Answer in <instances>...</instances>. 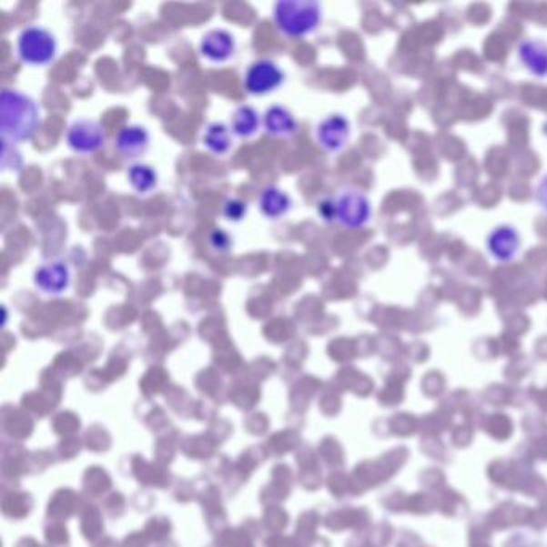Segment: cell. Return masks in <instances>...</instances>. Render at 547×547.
Listing matches in <instances>:
<instances>
[{
    "label": "cell",
    "instance_id": "2e32d148",
    "mask_svg": "<svg viewBox=\"0 0 547 547\" xmlns=\"http://www.w3.org/2000/svg\"><path fill=\"white\" fill-rule=\"evenodd\" d=\"M262 126V117L254 106L241 105L238 106L230 117V128L233 136L239 138H249L256 136L257 130Z\"/></svg>",
    "mask_w": 547,
    "mask_h": 547
},
{
    "label": "cell",
    "instance_id": "9a60e30c",
    "mask_svg": "<svg viewBox=\"0 0 547 547\" xmlns=\"http://www.w3.org/2000/svg\"><path fill=\"white\" fill-rule=\"evenodd\" d=\"M204 148L216 156H227L233 149L235 138L231 128L225 122H209L203 130L201 137Z\"/></svg>",
    "mask_w": 547,
    "mask_h": 547
},
{
    "label": "cell",
    "instance_id": "5b68a950",
    "mask_svg": "<svg viewBox=\"0 0 547 547\" xmlns=\"http://www.w3.org/2000/svg\"><path fill=\"white\" fill-rule=\"evenodd\" d=\"M286 81V73L277 63L268 58L252 61L243 76V87L246 94L252 96H265L277 92Z\"/></svg>",
    "mask_w": 547,
    "mask_h": 547
},
{
    "label": "cell",
    "instance_id": "ba28073f",
    "mask_svg": "<svg viewBox=\"0 0 547 547\" xmlns=\"http://www.w3.org/2000/svg\"><path fill=\"white\" fill-rule=\"evenodd\" d=\"M33 281L39 291L47 296H60L68 291L71 271L65 260L54 258L39 265L33 275Z\"/></svg>",
    "mask_w": 547,
    "mask_h": 547
},
{
    "label": "cell",
    "instance_id": "7a4b0ae2",
    "mask_svg": "<svg viewBox=\"0 0 547 547\" xmlns=\"http://www.w3.org/2000/svg\"><path fill=\"white\" fill-rule=\"evenodd\" d=\"M273 21L281 35L300 39L317 31L323 7L317 0H279L273 5Z\"/></svg>",
    "mask_w": 547,
    "mask_h": 547
},
{
    "label": "cell",
    "instance_id": "9c48e42d",
    "mask_svg": "<svg viewBox=\"0 0 547 547\" xmlns=\"http://www.w3.org/2000/svg\"><path fill=\"white\" fill-rule=\"evenodd\" d=\"M522 249V237L512 225H498L487 237V250L496 262L509 264L519 256Z\"/></svg>",
    "mask_w": 547,
    "mask_h": 547
},
{
    "label": "cell",
    "instance_id": "8fae6325",
    "mask_svg": "<svg viewBox=\"0 0 547 547\" xmlns=\"http://www.w3.org/2000/svg\"><path fill=\"white\" fill-rule=\"evenodd\" d=\"M148 128L138 126V124H128L124 127L119 128V132L116 134L115 148L124 159H138L143 155H147L149 149Z\"/></svg>",
    "mask_w": 547,
    "mask_h": 547
},
{
    "label": "cell",
    "instance_id": "44dd1931",
    "mask_svg": "<svg viewBox=\"0 0 547 547\" xmlns=\"http://www.w3.org/2000/svg\"><path fill=\"white\" fill-rule=\"evenodd\" d=\"M534 199H536V203H538L541 209L547 212V174L541 177L540 183L534 189Z\"/></svg>",
    "mask_w": 547,
    "mask_h": 547
},
{
    "label": "cell",
    "instance_id": "4fadbf2b",
    "mask_svg": "<svg viewBox=\"0 0 547 547\" xmlns=\"http://www.w3.org/2000/svg\"><path fill=\"white\" fill-rule=\"evenodd\" d=\"M262 127L273 137H292L298 132L299 122L283 105H271L262 116Z\"/></svg>",
    "mask_w": 547,
    "mask_h": 547
},
{
    "label": "cell",
    "instance_id": "8992f818",
    "mask_svg": "<svg viewBox=\"0 0 547 547\" xmlns=\"http://www.w3.org/2000/svg\"><path fill=\"white\" fill-rule=\"evenodd\" d=\"M106 142V132L95 119H75L66 128V145L77 155H92L102 149Z\"/></svg>",
    "mask_w": 547,
    "mask_h": 547
},
{
    "label": "cell",
    "instance_id": "277c9868",
    "mask_svg": "<svg viewBox=\"0 0 547 547\" xmlns=\"http://www.w3.org/2000/svg\"><path fill=\"white\" fill-rule=\"evenodd\" d=\"M336 204V222L345 228L357 230L370 223L372 206L370 198L359 188H344L334 198Z\"/></svg>",
    "mask_w": 547,
    "mask_h": 547
},
{
    "label": "cell",
    "instance_id": "3957f363",
    "mask_svg": "<svg viewBox=\"0 0 547 547\" xmlns=\"http://www.w3.org/2000/svg\"><path fill=\"white\" fill-rule=\"evenodd\" d=\"M16 55L27 66H48L58 55V41L47 27L29 25L16 35Z\"/></svg>",
    "mask_w": 547,
    "mask_h": 547
},
{
    "label": "cell",
    "instance_id": "ffe728a7",
    "mask_svg": "<svg viewBox=\"0 0 547 547\" xmlns=\"http://www.w3.org/2000/svg\"><path fill=\"white\" fill-rule=\"evenodd\" d=\"M318 216L321 217L325 222L331 223L336 220V204L334 198H325L317 204Z\"/></svg>",
    "mask_w": 547,
    "mask_h": 547
},
{
    "label": "cell",
    "instance_id": "5bb4252c",
    "mask_svg": "<svg viewBox=\"0 0 547 547\" xmlns=\"http://www.w3.org/2000/svg\"><path fill=\"white\" fill-rule=\"evenodd\" d=\"M291 197L277 185L265 187L258 195V209L262 212V216L270 220L283 218L291 210Z\"/></svg>",
    "mask_w": 547,
    "mask_h": 547
},
{
    "label": "cell",
    "instance_id": "52a82bcc",
    "mask_svg": "<svg viewBox=\"0 0 547 547\" xmlns=\"http://www.w3.org/2000/svg\"><path fill=\"white\" fill-rule=\"evenodd\" d=\"M351 124L344 115L332 113L318 122L315 137L321 148L328 153H338L347 147L350 140Z\"/></svg>",
    "mask_w": 547,
    "mask_h": 547
},
{
    "label": "cell",
    "instance_id": "e0dca14e",
    "mask_svg": "<svg viewBox=\"0 0 547 547\" xmlns=\"http://www.w3.org/2000/svg\"><path fill=\"white\" fill-rule=\"evenodd\" d=\"M126 176H127L128 185L142 197L153 193L159 183L157 172L149 164L134 163L132 166H128Z\"/></svg>",
    "mask_w": 547,
    "mask_h": 547
},
{
    "label": "cell",
    "instance_id": "6da1fadb",
    "mask_svg": "<svg viewBox=\"0 0 547 547\" xmlns=\"http://www.w3.org/2000/svg\"><path fill=\"white\" fill-rule=\"evenodd\" d=\"M41 108L33 96L18 88L0 94V136L10 143L27 142L41 128Z\"/></svg>",
    "mask_w": 547,
    "mask_h": 547
},
{
    "label": "cell",
    "instance_id": "7c38bea8",
    "mask_svg": "<svg viewBox=\"0 0 547 547\" xmlns=\"http://www.w3.org/2000/svg\"><path fill=\"white\" fill-rule=\"evenodd\" d=\"M517 56L522 66L536 79L547 77V42L538 37H528L519 44Z\"/></svg>",
    "mask_w": 547,
    "mask_h": 547
},
{
    "label": "cell",
    "instance_id": "d6986e66",
    "mask_svg": "<svg viewBox=\"0 0 547 547\" xmlns=\"http://www.w3.org/2000/svg\"><path fill=\"white\" fill-rule=\"evenodd\" d=\"M209 244L216 252H228L233 248V238L228 231L216 228L210 233Z\"/></svg>",
    "mask_w": 547,
    "mask_h": 547
},
{
    "label": "cell",
    "instance_id": "ac0fdd59",
    "mask_svg": "<svg viewBox=\"0 0 547 547\" xmlns=\"http://www.w3.org/2000/svg\"><path fill=\"white\" fill-rule=\"evenodd\" d=\"M249 206L241 198H227L222 206V216L231 223L243 222L248 216Z\"/></svg>",
    "mask_w": 547,
    "mask_h": 547
},
{
    "label": "cell",
    "instance_id": "30bf717a",
    "mask_svg": "<svg viewBox=\"0 0 547 547\" xmlns=\"http://www.w3.org/2000/svg\"><path fill=\"white\" fill-rule=\"evenodd\" d=\"M199 52L210 63H225L237 52V39L228 29H210L201 37Z\"/></svg>",
    "mask_w": 547,
    "mask_h": 547
}]
</instances>
